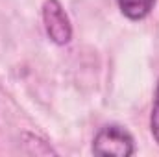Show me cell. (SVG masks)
I'll return each mask as SVG.
<instances>
[{
    "mask_svg": "<svg viewBox=\"0 0 159 157\" xmlns=\"http://www.w3.org/2000/svg\"><path fill=\"white\" fill-rule=\"evenodd\" d=\"M94 155H113V157H129L135 154L133 137L122 126H106L102 128L93 141Z\"/></svg>",
    "mask_w": 159,
    "mask_h": 157,
    "instance_id": "6da1fadb",
    "label": "cell"
},
{
    "mask_svg": "<svg viewBox=\"0 0 159 157\" xmlns=\"http://www.w3.org/2000/svg\"><path fill=\"white\" fill-rule=\"evenodd\" d=\"M43 22L46 35L56 44H67L72 37L70 20L59 0H44L43 4Z\"/></svg>",
    "mask_w": 159,
    "mask_h": 157,
    "instance_id": "7a4b0ae2",
    "label": "cell"
},
{
    "mask_svg": "<svg viewBox=\"0 0 159 157\" xmlns=\"http://www.w3.org/2000/svg\"><path fill=\"white\" fill-rule=\"evenodd\" d=\"M117 4L124 17L129 20H141L152 11L156 0H117Z\"/></svg>",
    "mask_w": 159,
    "mask_h": 157,
    "instance_id": "3957f363",
    "label": "cell"
},
{
    "mask_svg": "<svg viewBox=\"0 0 159 157\" xmlns=\"http://www.w3.org/2000/svg\"><path fill=\"white\" fill-rule=\"evenodd\" d=\"M150 129H152V135H154L156 142L159 144V83H157V91H156V100H154L152 118H150Z\"/></svg>",
    "mask_w": 159,
    "mask_h": 157,
    "instance_id": "277c9868",
    "label": "cell"
}]
</instances>
